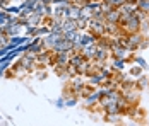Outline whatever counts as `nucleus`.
<instances>
[{
  "label": "nucleus",
  "mask_w": 149,
  "mask_h": 126,
  "mask_svg": "<svg viewBox=\"0 0 149 126\" xmlns=\"http://www.w3.org/2000/svg\"><path fill=\"white\" fill-rule=\"evenodd\" d=\"M62 38H63L62 32H53V31H50L45 38H43V44H45L46 50H53V46H55Z\"/></svg>",
  "instance_id": "f257e3e1"
},
{
  "label": "nucleus",
  "mask_w": 149,
  "mask_h": 126,
  "mask_svg": "<svg viewBox=\"0 0 149 126\" xmlns=\"http://www.w3.org/2000/svg\"><path fill=\"white\" fill-rule=\"evenodd\" d=\"M53 53H62V51H74V41H70V39H67L65 36L60 39L55 46H53V50H52Z\"/></svg>",
  "instance_id": "f03ea898"
},
{
  "label": "nucleus",
  "mask_w": 149,
  "mask_h": 126,
  "mask_svg": "<svg viewBox=\"0 0 149 126\" xmlns=\"http://www.w3.org/2000/svg\"><path fill=\"white\" fill-rule=\"evenodd\" d=\"M139 28H141V19L137 17L135 14H132V17L123 24V29L129 32V34H134V32H137L139 31Z\"/></svg>",
  "instance_id": "7ed1b4c3"
},
{
  "label": "nucleus",
  "mask_w": 149,
  "mask_h": 126,
  "mask_svg": "<svg viewBox=\"0 0 149 126\" xmlns=\"http://www.w3.org/2000/svg\"><path fill=\"white\" fill-rule=\"evenodd\" d=\"M55 63L58 65V68H67L69 63H70V55H69V51L55 53Z\"/></svg>",
  "instance_id": "20e7f679"
},
{
  "label": "nucleus",
  "mask_w": 149,
  "mask_h": 126,
  "mask_svg": "<svg viewBox=\"0 0 149 126\" xmlns=\"http://www.w3.org/2000/svg\"><path fill=\"white\" fill-rule=\"evenodd\" d=\"M45 15L40 14V12H31L28 17H26V26H38L41 21H43Z\"/></svg>",
  "instance_id": "39448f33"
},
{
  "label": "nucleus",
  "mask_w": 149,
  "mask_h": 126,
  "mask_svg": "<svg viewBox=\"0 0 149 126\" xmlns=\"http://www.w3.org/2000/svg\"><path fill=\"white\" fill-rule=\"evenodd\" d=\"M81 53L84 58H96V53H98V46L93 43V44H88V46H84L82 50H81Z\"/></svg>",
  "instance_id": "423d86ee"
},
{
  "label": "nucleus",
  "mask_w": 149,
  "mask_h": 126,
  "mask_svg": "<svg viewBox=\"0 0 149 126\" xmlns=\"http://www.w3.org/2000/svg\"><path fill=\"white\" fill-rule=\"evenodd\" d=\"M113 55H115V58H122V60H125L127 56L130 55V51H129V48H125V46L113 44Z\"/></svg>",
  "instance_id": "0eeeda50"
},
{
  "label": "nucleus",
  "mask_w": 149,
  "mask_h": 126,
  "mask_svg": "<svg viewBox=\"0 0 149 126\" xmlns=\"http://www.w3.org/2000/svg\"><path fill=\"white\" fill-rule=\"evenodd\" d=\"M21 24H5L3 26V32L9 36V38H12V36H17L19 34V31H21Z\"/></svg>",
  "instance_id": "6e6552de"
},
{
  "label": "nucleus",
  "mask_w": 149,
  "mask_h": 126,
  "mask_svg": "<svg viewBox=\"0 0 149 126\" xmlns=\"http://www.w3.org/2000/svg\"><path fill=\"white\" fill-rule=\"evenodd\" d=\"M62 29H63V32L75 31V29H77V21H72V19H63V21H62Z\"/></svg>",
  "instance_id": "1a4fd4ad"
},
{
  "label": "nucleus",
  "mask_w": 149,
  "mask_h": 126,
  "mask_svg": "<svg viewBox=\"0 0 149 126\" xmlns=\"http://www.w3.org/2000/svg\"><path fill=\"white\" fill-rule=\"evenodd\" d=\"M141 39H142V36H141V34H137V32L130 34V36L127 38V41H129V50L137 48V46H139V43H141Z\"/></svg>",
  "instance_id": "9d476101"
},
{
  "label": "nucleus",
  "mask_w": 149,
  "mask_h": 126,
  "mask_svg": "<svg viewBox=\"0 0 149 126\" xmlns=\"http://www.w3.org/2000/svg\"><path fill=\"white\" fill-rule=\"evenodd\" d=\"M84 61H86V58L82 56V53H75L74 56H70V63H69V65H72L74 68H79Z\"/></svg>",
  "instance_id": "9b49d317"
},
{
  "label": "nucleus",
  "mask_w": 149,
  "mask_h": 126,
  "mask_svg": "<svg viewBox=\"0 0 149 126\" xmlns=\"http://www.w3.org/2000/svg\"><path fill=\"white\" fill-rule=\"evenodd\" d=\"M120 21V9H113L106 14V22H113V24H118Z\"/></svg>",
  "instance_id": "f8f14e48"
},
{
  "label": "nucleus",
  "mask_w": 149,
  "mask_h": 126,
  "mask_svg": "<svg viewBox=\"0 0 149 126\" xmlns=\"http://www.w3.org/2000/svg\"><path fill=\"white\" fill-rule=\"evenodd\" d=\"M86 101H88V104H96V102H98V101H101V92H100V90H98V92H94V94H91V96H88V99H86Z\"/></svg>",
  "instance_id": "ddd939ff"
},
{
  "label": "nucleus",
  "mask_w": 149,
  "mask_h": 126,
  "mask_svg": "<svg viewBox=\"0 0 149 126\" xmlns=\"http://www.w3.org/2000/svg\"><path fill=\"white\" fill-rule=\"evenodd\" d=\"M137 7L141 12H149V0H137Z\"/></svg>",
  "instance_id": "4468645a"
},
{
  "label": "nucleus",
  "mask_w": 149,
  "mask_h": 126,
  "mask_svg": "<svg viewBox=\"0 0 149 126\" xmlns=\"http://www.w3.org/2000/svg\"><path fill=\"white\" fill-rule=\"evenodd\" d=\"M113 67H115V70H123V67H125V60H122V58H115Z\"/></svg>",
  "instance_id": "2eb2a0df"
},
{
  "label": "nucleus",
  "mask_w": 149,
  "mask_h": 126,
  "mask_svg": "<svg viewBox=\"0 0 149 126\" xmlns=\"http://www.w3.org/2000/svg\"><path fill=\"white\" fill-rule=\"evenodd\" d=\"M9 39H10V38H9L5 32H0V48H5V46L9 44Z\"/></svg>",
  "instance_id": "dca6fc26"
},
{
  "label": "nucleus",
  "mask_w": 149,
  "mask_h": 126,
  "mask_svg": "<svg viewBox=\"0 0 149 126\" xmlns=\"http://www.w3.org/2000/svg\"><path fill=\"white\" fill-rule=\"evenodd\" d=\"M135 63H137L141 68H148V63H146V60H144V58H141V56H137V58H135Z\"/></svg>",
  "instance_id": "f3484780"
},
{
  "label": "nucleus",
  "mask_w": 149,
  "mask_h": 126,
  "mask_svg": "<svg viewBox=\"0 0 149 126\" xmlns=\"http://www.w3.org/2000/svg\"><path fill=\"white\" fill-rule=\"evenodd\" d=\"M9 67H10V61H5V63H2V65H0V77H3V75H5V70H7Z\"/></svg>",
  "instance_id": "a211bd4d"
},
{
  "label": "nucleus",
  "mask_w": 149,
  "mask_h": 126,
  "mask_svg": "<svg viewBox=\"0 0 149 126\" xmlns=\"http://www.w3.org/2000/svg\"><path fill=\"white\" fill-rule=\"evenodd\" d=\"M106 2H110V3H111V5H113L115 9H118L120 5H123V3H125L127 0H106Z\"/></svg>",
  "instance_id": "6ab92c4d"
},
{
  "label": "nucleus",
  "mask_w": 149,
  "mask_h": 126,
  "mask_svg": "<svg viewBox=\"0 0 149 126\" xmlns=\"http://www.w3.org/2000/svg\"><path fill=\"white\" fill-rule=\"evenodd\" d=\"M82 89V80L77 77V78H74V90H81Z\"/></svg>",
  "instance_id": "aec40b11"
},
{
  "label": "nucleus",
  "mask_w": 149,
  "mask_h": 126,
  "mask_svg": "<svg viewBox=\"0 0 149 126\" xmlns=\"http://www.w3.org/2000/svg\"><path fill=\"white\" fill-rule=\"evenodd\" d=\"M106 119H108V121H111V123H115V121H118V114H108V116H106Z\"/></svg>",
  "instance_id": "412c9836"
},
{
  "label": "nucleus",
  "mask_w": 149,
  "mask_h": 126,
  "mask_svg": "<svg viewBox=\"0 0 149 126\" xmlns=\"http://www.w3.org/2000/svg\"><path fill=\"white\" fill-rule=\"evenodd\" d=\"M75 104H77V101H75V99H67V101H65V106H67V107L75 106Z\"/></svg>",
  "instance_id": "4be33fe9"
},
{
  "label": "nucleus",
  "mask_w": 149,
  "mask_h": 126,
  "mask_svg": "<svg viewBox=\"0 0 149 126\" xmlns=\"http://www.w3.org/2000/svg\"><path fill=\"white\" fill-rule=\"evenodd\" d=\"M55 104H57V107H65V101H63V99H58Z\"/></svg>",
  "instance_id": "5701e85b"
},
{
  "label": "nucleus",
  "mask_w": 149,
  "mask_h": 126,
  "mask_svg": "<svg viewBox=\"0 0 149 126\" xmlns=\"http://www.w3.org/2000/svg\"><path fill=\"white\" fill-rule=\"evenodd\" d=\"M9 2H10V0H0V9H3V7L9 3Z\"/></svg>",
  "instance_id": "b1692460"
},
{
  "label": "nucleus",
  "mask_w": 149,
  "mask_h": 126,
  "mask_svg": "<svg viewBox=\"0 0 149 126\" xmlns=\"http://www.w3.org/2000/svg\"><path fill=\"white\" fill-rule=\"evenodd\" d=\"M0 32H3V26L2 24H0Z\"/></svg>",
  "instance_id": "393cba45"
}]
</instances>
